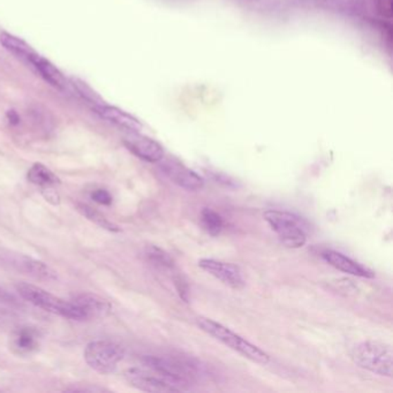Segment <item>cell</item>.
<instances>
[{
  "instance_id": "obj_1",
  "label": "cell",
  "mask_w": 393,
  "mask_h": 393,
  "mask_svg": "<svg viewBox=\"0 0 393 393\" xmlns=\"http://www.w3.org/2000/svg\"><path fill=\"white\" fill-rule=\"evenodd\" d=\"M142 362L148 369L177 384L182 391L189 390L190 385L204 374L203 366L194 358L144 355Z\"/></svg>"
},
{
  "instance_id": "obj_2",
  "label": "cell",
  "mask_w": 393,
  "mask_h": 393,
  "mask_svg": "<svg viewBox=\"0 0 393 393\" xmlns=\"http://www.w3.org/2000/svg\"><path fill=\"white\" fill-rule=\"evenodd\" d=\"M196 324L197 327L209 336L213 337L215 339L238 352L244 358H249L251 361L262 366L270 363V355L268 353L244 339V337L239 336L238 333L233 332L231 329L224 327L223 324L206 317H197Z\"/></svg>"
},
{
  "instance_id": "obj_3",
  "label": "cell",
  "mask_w": 393,
  "mask_h": 393,
  "mask_svg": "<svg viewBox=\"0 0 393 393\" xmlns=\"http://www.w3.org/2000/svg\"><path fill=\"white\" fill-rule=\"evenodd\" d=\"M353 362L358 367L384 378H392L393 351L387 342L367 340L358 342L351 352Z\"/></svg>"
},
{
  "instance_id": "obj_4",
  "label": "cell",
  "mask_w": 393,
  "mask_h": 393,
  "mask_svg": "<svg viewBox=\"0 0 393 393\" xmlns=\"http://www.w3.org/2000/svg\"><path fill=\"white\" fill-rule=\"evenodd\" d=\"M263 217L285 247L297 249L304 246L309 225L300 216L289 211L266 210Z\"/></svg>"
},
{
  "instance_id": "obj_5",
  "label": "cell",
  "mask_w": 393,
  "mask_h": 393,
  "mask_svg": "<svg viewBox=\"0 0 393 393\" xmlns=\"http://www.w3.org/2000/svg\"><path fill=\"white\" fill-rule=\"evenodd\" d=\"M16 289L25 301L34 304L35 307L41 308L43 311H49L52 314L61 315L70 320H85L81 311L77 309L73 302L65 301L63 299L51 294L50 292L45 291L42 287L27 284V282H20L16 285Z\"/></svg>"
},
{
  "instance_id": "obj_6",
  "label": "cell",
  "mask_w": 393,
  "mask_h": 393,
  "mask_svg": "<svg viewBox=\"0 0 393 393\" xmlns=\"http://www.w3.org/2000/svg\"><path fill=\"white\" fill-rule=\"evenodd\" d=\"M83 355L89 367L94 370L101 374H111L123 361L125 351L117 342L96 340L89 342Z\"/></svg>"
},
{
  "instance_id": "obj_7",
  "label": "cell",
  "mask_w": 393,
  "mask_h": 393,
  "mask_svg": "<svg viewBox=\"0 0 393 393\" xmlns=\"http://www.w3.org/2000/svg\"><path fill=\"white\" fill-rule=\"evenodd\" d=\"M127 382L137 390L144 392H181L180 387L171 380L165 378L156 371L143 370L139 368H132L125 373Z\"/></svg>"
},
{
  "instance_id": "obj_8",
  "label": "cell",
  "mask_w": 393,
  "mask_h": 393,
  "mask_svg": "<svg viewBox=\"0 0 393 393\" xmlns=\"http://www.w3.org/2000/svg\"><path fill=\"white\" fill-rule=\"evenodd\" d=\"M158 163H161L163 175H166L179 187L195 192V190H200L204 186V180L201 175H197L196 172L190 170L187 166H185L177 159L163 158Z\"/></svg>"
},
{
  "instance_id": "obj_9",
  "label": "cell",
  "mask_w": 393,
  "mask_h": 393,
  "mask_svg": "<svg viewBox=\"0 0 393 393\" xmlns=\"http://www.w3.org/2000/svg\"><path fill=\"white\" fill-rule=\"evenodd\" d=\"M199 266L206 273L218 279L223 284L231 289H241L244 286V277L240 268L233 263H227L213 258H202L199 261Z\"/></svg>"
},
{
  "instance_id": "obj_10",
  "label": "cell",
  "mask_w": 393,
  "mask_h": 393,
  "mask_svg": "<svg viewBox=\"0 0 393 393\" xmlns=\"http://www.w3.org/2000/svg\"><path fill=\"white\" fill-rule=\"evenodd\" d=\"M124 139L127 149L148 163H158L164 158V148L154 139L141 135L139 132H130Z\"/></svg>"
},
{
  "instance_id": "obj_11",
  "label": "cell",
  "mask_w": 393,
  "mask_h": 393,
  "mask_svg": "<svg viewBox=\"0 0 393 393\" xmlns=\"http://www.w3.org/2000/svg\"><path fill=\"white\" fill-rule=\"evenodd\" d=\"M11 266L19 270L21 273L32 277V278L39 279V280H46L52 282L58 278V275L50 266L36 260L27 255H16L13 256L10 261Z\"/></svg>"
},
{
  "instance_id": "obj_12",
  "label": "cell",
  "mask_w": 393,
  "mask_h": 393,
  "mask_svg": "<svg viewBox=\"0 0 393 393\" xmlns=\"http://www.w3.org/2000/svg\"><path fill=\"white\" fill-rule=\"evenodd\" d=\"M70 301L81 311L83 318H101L111 311V304L108 300L94 293H81L74 297Z\"/></svg>"
},
{
  "instance_id": "obj_13",
  "label": "cell",
  "mask_w": 393,
  "mask_h": 393,
  "mask_svg": "<svg viewBox=\"0 0 393 393\" xmlns=\"http://www.w3.org/2000/svg\"><path fill=\"white\" fill-rule=\"evenodd\" d=\"M96 113L99 117L103 118L104 120L116 125L119 128L128 130V132H139L142 130V124L137 118L134 117L132 114L127 113L124 110L112 106V105L101 104L94 108Z\"/></svg>"
},
{
  "instance_id": "obj_14",
  "label": "cell",
  "mask_w": 393,
  "mask_h": 393,
  "mask_svg": "<svg viewBox=\"0 0 393 393\" xmlns=\"http://www.w3.org/2000/svg\"><path fill=\"white\" fill-rule=\"evenodd\" d=\"M323 260L335 269L339 270L342 273H349L355 277L361 278H374L375 273L368 269L362 264L358 263L356 261L349 258L344 254L336 251H325L322 254Z\"/></svg>"
},
{
  "instance_id": "obj_15",
  "label": "cell",
  "mask_w": 393,
  "mask_h": 393,
  "mask_svg": "<svg viewBox=\"0 0 393 393\" xmlns=\"http://www.w3.org/2000/svg\"><path fill=\"white\" fill-rule=\"evenodd\" d=\"M32 65L35 67L38 73L41 74L42 77L46 82L50 83L51 86H54L61 92H67L70 88V83L67 81L61 70H58L57 67L48 59L42 57L41 54H38L37 57L32 61Z\"/></svg>"
},
{
  "instance_id": "obj_16",
  "label": "cell",
  "mask_w": 393,
  "mask_h": 393,
  "mask_svg": "<svg viewBox=\"0 0 393 393\" xmlns=\"http://www.w3.org/2000/svg\"><path fill=\"white\" fill-rule=\"evenodd\" d=\"M0 44L5 50L30 63L38 56L37 52L23 38L12 35L10 32H0Z\"/></svg>"
},
{
  "instance_id": "obj_17",
  "label": "cell",
  "mask_w": 393,
  "mask_h": 393,
  "mask_svg": "<svg viewBox=\"0 0 393 393\" xmlns=\"http://www.w3.org/2000/svg\"><path fill=\"white\" fill-rule=\"evenodd\" d=\"M28 180L32 184L39 186L43 188L54 187L57 185L61 184V180L50 168H46L45 165L41 163H35L32 168H29L28 175H27Z\"/></svg>"
},
{
  "instance_id": "obj_18",
  "label": "cell",
  "mask_w": 393,
  "mask_h": 393,
  "mask_svg": "<svg viewBox=\"0 0 393 393\" xmlns=\"http://www.w3.org/2000/svg\"><path fill=\"white\" fill-rule=\"evenodd\" d=\"M13 349L21 354H28L35 351L38 347L37 333L29 328L18 330L13 336Z\"/></svg>"
},
{
  "instance_id": "obj_19",
  "label": "cell",
  "mask_w": 393,
  "mask_h": 393,
  "mask_svg": "<svg viewBox=\"0 0 393 393\" xmlns=\"http://www.w3.org/2000/svg\"><path fill=\"white\" fill-rule=\"evenodd\" d=\"M77 210H79V213H81V215L85 216L90 222L94 223V224L99 226V227L104 228V230L108 232H113V233L120 232V227H119V226L116 225L111 220H108L103 213H99V211L94 209V208L88 206V204L79 203V204H77Z\"/></svg>"
},
{
  "instance_id": "obj_20",
  "label": "cell",
  "mask_w": 393,
  "mask_h": 393,
  "mask_svg": "<svg viewBox=\"0 0 393 393\" xmlns=\"http://www.w3.org/2000/svg\"><path fill=\"white\" fill-rule=\"evenodd\" d=\"M201 223H202L203 228L213 237L220 235V232L223 231V227H224V220H223L222 216L216 213L215 210L209 209V208H204L201 211Z\"/></svg>"
},
{
  "instance_id": "obj_21",
  "label": "cell",
  "mask_w": 393,
  "mask_h": 393,
  "mask_svg": "<svg viewBox=\"0 0 393 393\" xmlns=\"http://www.w3.org/2000/svg\"><path fill=\"white\" fill-rule=\"evenodd\" d=\"M146 257L154 266H158L161 269H173L175 261L162 248L157 246H148L146 248Z\"/></svg>"
},
{
  "instance_id": "obj_22",
  "label": "cell",
  "mask_w": 393,
  "mask_h": 393,
  "mask_svg": "<svg viewBox=\"0 0 393 393\" xmlns=\"http://www.w3.org/2000/svg\"><path fill=\"white\" fill-rule=\"evenodd\" d=\"M70 86L75 89L76 92H77L85 101L92 104L94 108L97 106V105L104 104V101H101V97H99L87 83L83 82L81 80L70 79Z\"/></svg>"
},
{
  "instance_id": "obj_23",
  "label": "cell",
  "mask_w": 393,
  "mask_h": 393,
  "mask_svg": "<svg viewBox=\"0 0 393 393\" xmlns=\"http://www.w3.org/2000/svg\"><path fill=\"white\" fill-rule=\"evenodd\" d=\"M376 10L382 18L392 19L393 0H376Z\"/></svg>"
},
{
  "instance_id": "obj_24",
  "label": "cell",
  "mask_w": 393,
  "mask_h": 393,
  "mask_svg": "<svg viewBox=\"0 0 393 393\" xmlns=\"http://www.w3.org/2000/svg\"><path fill=\"white\" fill-rule=\"evenodd\" d=\"M92 199L95 201V202L101 204V206H110L112 201H113L111 194L108 193V190L105 189L94 190L92 194Z\"/></svg>"
},
{
  "instance_id": "obj_25",
  "label": "cell",
  "mask_w": 393,
  "mask_h": 393,
  "mask_svg": "<svg viewBox=\"0 0 393 393\" xmlns=\"http://www.w3.org/2000/svg\"><path fill=\"white\" fill-rule=\"evenodd\" d=\"M0 304L8 306V307H14V306H18L19 304H18V300L12 294H10L8 292L0 287Z\"/></svg>"
},
{
  "instance_id": "obj_26",
  "label": "cell",
  "mask_w": 393,
  "mask_h": 393,
  "mask_svg": "<svg viewBox=\"0 0 393 393\" xmlns=\"http://www.w3.org/2000/svg\"><path fill=\"white\" fill-rule=\"evenodd\" d=\"M175 282L180 298L188 302V286L186 282L181 277H177V278H175Z\"/></svg>"
},
{
  "instance_id": "obj_27",
  "label": "cell",
  "mask_w": 393,
  "mask_h": 393,
  "mask_svg": "<svg viewBox=\"0 0 393 393\" xmlns=\"http://www.w3.org/2000/svg\"><path fill=\"white\" fill-rule=\"evenodd\" d=\"M42 193L44 195L45 200L49 201L52 204H59V202H61L59 194L54 189V187L43 188Z\"/></svg>"
},
{
  "instance_id": "obj_28",
  "label": "cell",
  "mask_w": 393,
  "mask_h": 393,
  "mask_svg": "<svg viewBox=\"0 0 393 393\" xmlns=\"http://www.w3.org/2000/svg\"><path fill=\"white\" fill-rule=\"evenodd\" d=\"M8 117H10V120L12 121V124H18L19 121V118H18V114L14 111L8 112Z\"/></svg>"
}]
</instances>
